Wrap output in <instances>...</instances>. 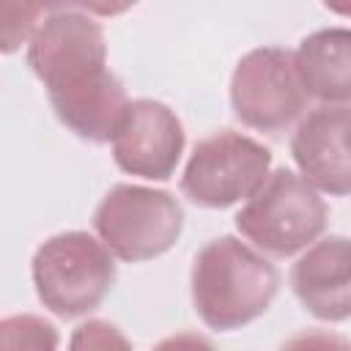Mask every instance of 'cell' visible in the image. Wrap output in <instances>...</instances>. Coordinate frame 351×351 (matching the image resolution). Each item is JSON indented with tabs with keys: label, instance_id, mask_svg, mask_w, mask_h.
I'll return each instance as SVG.
<instances>
[{
	"label": "cell",
	"instance_id": "obj_1",
	"mask_svg": "<svg viewBox=\"0 0 351 351\" xmlns=\"http://www.w3.org/2000/svg\"><path fill=\"white\" fill-rule=\"evenodd\" d=\"M27 66L44 82L55 118L88 143H110L126 112L123 82L107 69L101 25L77 5H47L27 41Z\"/></svg>",
	"mask_w": 351,
	"mask_h": 351
},
{
	"label": "cell",
	"instance_id": "obj_2",
	"mask_svg": "<svg viewBox=\"0 0 351 351\" xmlns=\"http://www.w3.org/2000/svg\"><path fill=\"white\" fill-rule=\"evenodd\" d=\"M189 288L197 318L208 329L233 332L271 307L280 291V271L247 241L217 236L195 255Z\"/></svg>",
	"mask_w": 351,
	"mask_h": 351
},
{
	"label": "cell",
	"instance_id": "obj_3",
	"mask_svg": "<svg viewBox=\"0 0 351 351\" xmlns=\"http://www.w3.org/2000/svg\"><path fill=\"white\" fill-rule=\"evenodd\" d=\"M233 219L239 233L261 252L291 258L321 239L329 211L324 197L299 173L277 167L247 197Z\"/></svg>",
	"mask_w": 351,
	"mask_h": 351
},
{
	"label": "cell",
	"instance_id": "obj_4",
	"mask_svg": "<svg viewBox=\"0 0 351 351\" xmlns=\"http://www.w3.org/2000/svg\"><path fill=\"white\" fill-rule=\"evenodd\" d=\"M36 296L58 318L93 313L115 282V258L88 230L49 236L30 261Z\"/></svg>",
	"mask_w": 351,
	"mask_h": 351
},
{
	"label": "cell",
	"instance_id": "obj_5",
	"mask_svg": "<svg viewBox=\"0 0 351 351\" xmlns=\"http://www.w3.org/2000/svg\"><path fill=\"white\" fill-rule=\"evenodd\" d=\"M184 228L181 203L154 186L115 184L93 211V230L112 258L140 263L176 247Z\"/></svg>",
	"mask_w": 351,
	"mask_h": 351
},
{
	"label": "cell",
	"instance_id": "obj_6",
	"mask_svg": "<svg viewBox=\"0 0 351 351\" xmlns=\"http://www.w3.org/2000/svg\"><path fill=\"white\" fill-rule=\"evenodd\" d=\"M271 151L250 134L219 129L195 143L181 192L200 208H228L247 200L269 176Z\"/></svg>",
	"mask_w": 351,
	"mask_h": 351
},
{
	"label": "cell",
	"instance_id": "obj_7",
	"mask_svg": "<svg viewBox=\"0 0 351 351\" xmlns=\"http://www.w3.org/2000/svg\"><path fill=\"white\" fill-rule=\"evenodd\" d=\"M304 104L307 93L296 77L293 52L258 47L236 63L230 77V110L244 126L277 134L304 112Z\"/></svg>",
	"mask_w": 351,
	"mask_h": 351
},
{
	"label": "cell",
	"instance_id": "obj_8",
	"mask_svg": "<svg viewBox=\"0 0 351 351\" xmlns=\"http://www.w3.org/2000/svg\"><path fill=\"white\" fill-rule=\"evenodd\" d=\"M184 123L165 101L132 99L112 137L115 165L148 181H167L184 154Z\"/></svg>",
	"mask_w": 351,
	"mask_h": 351
},
{
	"label": "cell",
	"instance_id": "obj_9",
	"mask_svg": "<svg viewBox=\"0 0 351 351\" xmlns=\"http://www.w3.org/2000/svg\"><path fill=\"white\" fill-rule=\"evenodd\" d=\"M348 104H321L310 110L293 137L291 156L299 176L318 192L346 197L351 192V156H348Z\"/></svg>",
	"mask_w": 351,
	"mask_h": 351
},
{
	"label": "cell",
	"instance_id": "obj_10",
	"mask_svg": "<svg viewBox=\"0 0 351 351\" xmlns=\"http://www.w3.org/2000/svg\"><path fill=\"white\" fill-rule=\"evenodd\" d=\"M291 288L302 307L318 321L351 315V244L346 236L313 241L291 266Z\"/></svg>",
	"mask_w": 351,
	"mask_h": 351
},
{
	"label": "cell",
	"instance_id": "obj_11",
	"mask_svg": "<svg viewBox=\"0 0 351 351\" xmlns=\"http://www.w3.org/2000/svg\"><path fill=\"white\" fill-rule=\"evenodd\" d=\"M302 90L324 104H348L351 99V33L348 27H324L302 38L293 52Z\"/></svg>",
	"mask_w": 351,
	"mask_h": 351
},
{
	"label": "cell",
	"instance_id": "obj_12",
	"mask_svg": "<svg viewBox=\"0 0 351 351\" xmlns=\"http://www.w3.org/2000/svg\"><path fill=\"white\" fill-rule=\"evenodd\" d=\"M58 326L41 315L19 313L0 318V351H58Z\"/></svg>",
	"mask_w": 351,
	"mask_h": 351
},
{
	"label": "cell",
	"instance_id": "obj_13",
	"mask_svg": "<svg viewBox=\"0 0 351 351\" xmlns=\"http://www.w3.org/2000/svg\"><path fill=\"white\" fill-rule=\"evenodd\" d=\"M44 14H47V5H41V3L0 0V52L11 55L25 41H30L36 27L41 25Z\"/></svg>",
	"mask_w": 351,
	"mask_h": 351
},
{
	"label": "cell",
	"instance_id": "obj_14",
	"mask_svg": "<svg viewBox=\"0 0 351 351\" xmlns=\"http://www.w3.org/2000/svg\"><path fill=\"white\" fill-rule=\"evenodd\" d=\"M69 351H134V348L115 324L104 318H88L71 332Z\"/></svg>",
	"mask_w": 351,
	"mask_h": 351
},
{
	"label": "cell",
	"instance_id": "obj_15",
	"mask_svg": "<svg viewBox=\"0 0 351 351\" xmlns=\"http://www.w3.org/2000/svg\"><path fill=\"white\" fill-rule=\"evenodd\" d=\"M277 351H351V343L340 332L329 329H304L280 343Z\"/></svg>",
	"mask_w": 351,
	"mask_h": 351
},
{
	"label": "cell",
	"instance_id": "obj_16",
	"mask_svg": "<svg viewBox=\"0 0 351 351\" xmlns=\"http://www.w3.org/2000/svg\"><path fill=\"white\" fill-rule=\"evenodd\" d=\"M154 351H217V346L200 332H176L154 346Z\"/></svg>",
	"mask_w": 351,
	"mask_h": 351
}]
</instances>
